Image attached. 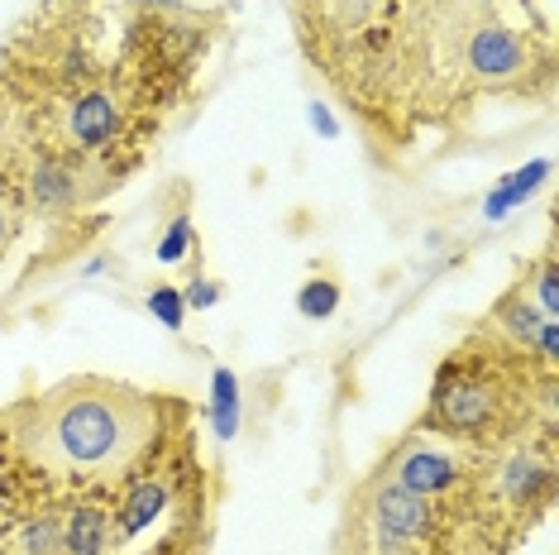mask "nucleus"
Returning a JSON list of instances; mask_svg holds the SVG:
<instances>
[{"mask_svg": "<svg viewBox=\"0 0 559 555\" xmlns=\"http://www.w3.org/2000/svg\"><path fill=\"white\" fill-rule=\"evenodd\" d=\"M154 436V408L120 383L72 378L24 412L20 440L44 470L116 479L144 456Z\"/></svg>", "mask_w": 559, "mask_h": 555, "instance_id": "obj_1", "label": "nucleus"}, {"mask_svg": "<svg viewBox=\"0 0 559 555\" xmlns=\"http://www.w3.org/2000/svg\"><path fill=\"white\" fill-rule=\"evenodd\" d=\"M492 408H498V398H492L488 383H478V378H450V383H440L436 402H430V422L454 436H474L492 422Z\"/></svg>", "mask_w": 559, "mask_h": 555, "instance_id": "obj_2", "label": "nucleus"}, {"mask_svg": "<svg viewBox=\"0 0 559 555\" xmlns=\"http://www.w3.org/2000/svg\"><path fill=\"white\" fill-rule=\"evenodd\" d=\"M426 498L406 494V488H383L378 494V532H383V546L388 551H402V541L421 536L426 532Z\"/></svg>", "mask_w": 559, "mask_h": 555, "instance_id": "obj_3", "label": "nucleus"}, {"mask_svg": "<svg viewBox=\"0 0 559 555\" xmlns=\"http://www.w3.org/2000/svg\"><path fill=\"white\" fill-rule=\"evenodd\" d=\"M468 62H474L478 78H512L526 62V44L507 29H478L468 39Z\"/></svg>", "mask_w": 559, "mask_h": 555, "instance_id": "obj_4", "label": "nucleus"}, {"mask_svg": "<svg viewBox=\"0 0 559 555\" xmlns=\"http://www.w3.org/2000/svg\"><path fill=\"white\" fill-rule=\"evenodd\" d=\"M454 479H460V464H454L450 456H436V450H412V456L402 460V470H397V488L426 498V494L450 488Z\"/></svg>", "mask_w": 559, "mask_h": 555, "instance_id": "obj_5", "label": "nucleus"}, {"mask_svg": "<svg viewBox=\"0 0 559 555\" xmlns=\"http://www.w3.org/2000/svg\"><path fill=\"white\" fill-rule=\"evenodd\" d=\"M116 125H120V110L106 92H86L78 106H72V139L86 144V149L106 144V139L116 134Z\"/></svg>", "mask_w": 559, "mask_h": 555, "instance_id": "obj_6", "label": "nucleus"}, {"mask_svg": "<svg viewBox=\"0 0 559 555\" xmlns=\"http://www.w3.org/2000/svg\"><path fill=\"white\" fill-rule=\"evenodd\" d=\"M62 546L72 555H106L116 546V527H110V517L100 508H78L68 522V532H62Z\"/></svg>", "mask_w": 559, "mask_h": 555, "instance_id": "obj_7", "label": "nucleus"}, {"mask_svg": "<svg viewBox=\"0 0 559 555\" xmlns=\"http://www.w3.org/2000/svg\"><path fill=\"white\" fill-rule=\"evenodd\" d=\"M550 178V158H536L531 163V168H521V173H512V178H507L498 192H492L488 201H483V211H488V221H502L507 211L516 206V201H526L531 192H536V187Z\"/></svg>", "mask_w": 559, "mask_h": 555, "instance_id": "obj_8", "label": "nucleus"}, {"mask_svg": "<svg viewBox=\"0 0 559 555\" xmlns=\"http://www.w3.org/2000/svg\"><path fill=\"white\" fill-rule=\"evenodd\" d=\"M502 488H507V498H512V503H526V508H531L536 498L550 494V470H545L540 460H531V456H516L502 470Z\"/></svg>", "mask_w": 559, "mask_h": 555, "instance_id": "obj_9", "label": "nucleus"}, {"mask_svg": "<svg viewBox=\"0 0 559 555\" xmlns=\"http://www.w3.org/2000/svg\"><path fill=\"white\" fill-rule=\"evenodd\" d=\"M211 432L230 440L239 432V378L230 369L211 374Z\"/></svg>", "mask_w": 559, "mask_h": 555, "instance_id": "obj_10", "label": "nucleus"}, {"mask_svg": "<svg viewBox=\"0 0 559 555\" xmlns=\"http://www.w3.org/2000/svg\"><path fill=\"white\" fill-rule=\"evenodd\" d=\"M163 503H168V494H163V484H139L130 498H124V512H120V536H139L148 522L163 512Z\"/></svg>", "mask_w": 559, "mask_h": 555, "instance_id": "obj_11", "label": "nucleus"}, {"mask_svg": "<svg viewBox=\"0 0 559 555\" xmlns=\"http://www.w3.org/2000/svg\"><path fill=\"white\" fill-rule=\"evenodd\" d=\"M34 197H39L44 206H72V201H78V182H72V173L62 168V163H44V168L34 173Z\"/></svg>", "mask_w": 559, "mask_h": 555, "instance_id": "obj_12", "label": "nucleus"}, {"mask_svg": "<svg viewBox=\"0 0 559 555\" xmlns=\"http://www.w3.org/2000/svg\"><path fill=\"white\" fill-rule=\"evenodd\" d=\"M335 307H340V283L335 278H311V283L297 293V311L301 317H311V321L335 317Z\"/></svg>", "mask_w": 559, "mask_h": 555, "instance_id": "obj_13", "label": "nucleus"}, {"mask_svg": "<svg viewBox=\"0 0 559 555\" xmlns=\"http://www.w3.org/2000/svg\"><path fill=\"white\" fill-rule=\"evenodd\" d=\"M498 317H502V326L512 331L521 345H536V335H540V326H545V317L536 307H531L526 297H507L502 307H498Z\"/></svg>", "mask_w": 559, "mask_h": 555, "instance_id": "obj_14", "label": "nucleus"}, {"mask_svg": "<svg viewBox=\"0 0 559 555\" xmlns=\"http://www.w3.org/2000/svg\"><path fill=\"white\" fill-rule=\"evenodd\" d=\"M24 555H58L62 551V527L53 522V517H39V522L24 527Z\"/></svg>", "mask_w": 559, "mask_h": 555, "instance_id": "obj_15", "label": "nucleus"}, {"mask_svg": "<svg viewBox=\"0 0 559 555\" xmlns=\"http://www.w3.org/2000/svg\"><path fill=\"white\" fill-rule=\"evenodd\" d=\"M148 311L168 326V331H182V321H187V297L177 293V287H154L148 293Z\"/></svg>", "mask_w": 559, "mask_h": 555, "instance_id": "obj_16", "label": "nucleus"}, {"mask_svg": "<svg viewBox=\"0 0 559 555\" xmlns=\"http://www.w3.org/2000/svg\"><path fill=\"white\" fill-rule=\"evenodd\" d=\"M187 249H192V221H173L168 225V235H163V245H158V263H177L187 255Z\"/></svg>", "mask_w": 559, "mask_h": 555, "instance_id": "obj_17", "label": "nucleus"}, {"mask_svg": "<svg viewBox=\"0 0 559 555\" xmlns=\"http://www.w3.org/2000/svg\"><path fill=\"white\" fill-rule=\"evenodd\" d=\"M536 302H540V317L545 321H559V283H555V269L545 263L536 273Z\"/></svg>", "mask_w": 559, "mask_h": 555, "instance_id": "obj_18", "label": "nucleus"}, {"mask_svg": "<svg viewBox=\"0 0 559 555\" xmlns=\"http://www.w3.org/2000/svg\"><path fill=\"white\" fill-rule=\"evenodd\" d=\"M215 302H221V287H215L211 278H197V283H192V293H187V307L206 311V307H215Z\"/></svg>", "mask_w": 559, "mask_h": 555, "instance_id": "obj_19", "label": "nucleus"}, {"mask_svg": "<svg viewBox=\"0 0 559 555\" xmlns=\"http://www.w3.org/2000/svg\"><path fill=\"white\" fill-rule=\"evenodd\" d=\"M311 125H316V134H321V139H335L340 134V125H335V116H330L325 101H316V106H311Z\"/></svg>", "mask_w": 559, "mask_h": 555, "instance_id": "obj_20", "label": "nucleus"}, {"mask_svg": "<svg viewBox=\"0 0 559 555\" xmlns=\"http://www.w3.org/2000/svg\"><path fill=\"white\" fill-rule=\"evenodd\" d=\"M139 5H144V10H168V15H177V10H182V0H139Z\"/></svg>", "mask_w": 559, "mask_h": 555, "instance_id": "obj_21", "label": "nucleus"}, {"mask_svg": "<svg viewBox=\"0 0 559 555\" xmlns=\"http://www.w3.org/2000/svg\"><path fill=\"white\" fill-rule=\"evenodd\" d=\"M5 231H10V225H5V211H0V239H5Z\"/></svg>", "mask_w": 559, "mask_h": 555, "instance_id": "obj_22", "label": "nucleus"}]
</instances>
